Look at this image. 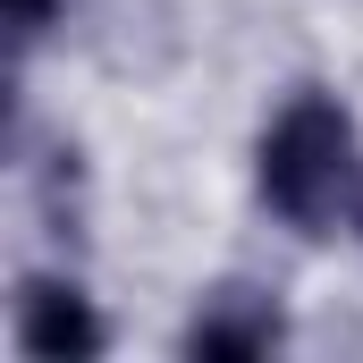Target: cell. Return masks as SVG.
I'll list each match as a JSON object with an SVG mask.
<instances>
[{
    "label": "cell",
    "instance_id": "cell-1",
    "mask_svg": "<svg viewBox=\"0 0 363 363\" xmlns=\"http://www.w3.org/2000/svg\"><path fill=\"white\" fill-rule=\"evenodd\" d=\"M262 203L296 228H330V211L355 194L363 161H355V118L347 101L321 85H304L271 127H262Z\"/></svg>",
    "mask_w": 363,
    "mask_h": 363
},
{
    "label": "cell",
    "instance_id": "cell-2",
    "mask_svg": "<svg viewBox=\"0 0 363 363\" xmlns=\"http://www.w3.org/2000/svg\"><path fill=\"white\" fill-rule=\"evenodd\" d=\"M17 347L43 355V363H68V355H101L110 330H101V313L68 279H26L17 287Z\"/></svg>",
    "mask_w": 363,
    "mask_h": 363
},
{
    "label": "cell",
    "instance_id": "cell-3",
    "mask_svg": "<svg viewBox=\"0 0 363 363\" xmlns=\"http://www.w3.org/2000/svg\"><path fill=\"white\" fill-rule=\"evenodd\" d=\"M279 338H287V321H279V304L262 287H220L186 321V355L194 363H254V355H271Z\"/></svg>",
    "mask_w": 363,
    "mask_h": 363
},
{
    "label": "cell",
    "instance_id": "cell-4",
    "mask_svg": "<svg viewBox=\"0 0 363 363\" xmlns=\"http://www.w3.org/2000/svg\"><path fill=\"white\" fill-rule=\"evenodd\" d=\"M77 186H85V152H77V144L43 152V169H34V203H43V228H51L60 245L85 237V228H77Z\"/></svg>",
    "mask_w": 363,
    "mask_h": 363
},
{
    "label": "cell",
    "instance_id": "cell-5",
    "mask_svg": "<svg viewBox=\"0 0 363 363\" xmlns=\"http://www.w3.org/2000/svg\"><path fill=\"white\" fill-rule=\"evenodd\" d=\"M51 26H68V0H9V43L17 51L51 43Z\"/></svg>",
    "mask_w": 363,
    "mask_h": 363
},
{
    "label": "cell",
    "instance_id": "cell-6",
    "mask_svg": "<svg viewBox=\"0 0 363 363\" xmlns=\"http://www.w3.org/2000/svg\"><path fill=\"white\" fill-rule=\"evenodd\" d=\"M347 220H355V237H363V178H355V194H347Z\"/></svg>",
    "mask_w": 363,
    "mask_h": 363
}]
</instances>
